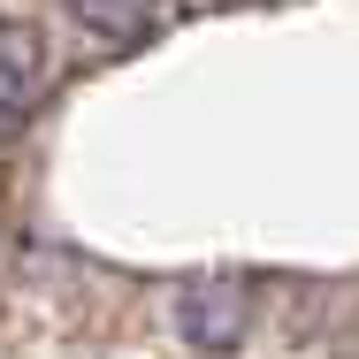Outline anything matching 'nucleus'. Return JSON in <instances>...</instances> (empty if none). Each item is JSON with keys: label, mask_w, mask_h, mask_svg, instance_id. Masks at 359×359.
Returning a JSON list of instances; mask_svg holds the SVG:
<instances>
[{"label": "nucleus", "mask_w": 359, "mask_h": 359, "mask_svg": "<svg viewBox=\"0 0 359 359\" xmlns=\"http://www.w3.org/2000/svg\"><path fill=\"white\" fill-rule=\"evenodd\" d=\"M54 54L39 39V23H0V138L31 123V107L46 100Z\"/></svg>", "instance_id": "1"}, {"label": "nucleus", "mask_w": 359, "mask_h": 359, "mask_svg": "<svg viewBox=\"0 0 359 359\" xmlns=\"http://www.w3.org/2000/svg\"><path fill=\"white\" fill-rule=\"evenodd\" d=\"M184 337L199 344V352H237L245 344V329H252V290H237V283H199V290H184Z\"/></svg>", "instance_id": "2"}, {"label": "nucleus", "mask_w": 359, "mask_h": 359, "mask_svg": "<svg viewBox=\"0 0 359 359\" xmlns=\"http://www.w3.org/2000/svg\"><path fill=\"white\" fill-rule=\"evenodd\" d=\"M69 15L92 39H115V46H138L161 31V0H69Z\"/></svg>", "instance_id": "3"}]
</instances>
